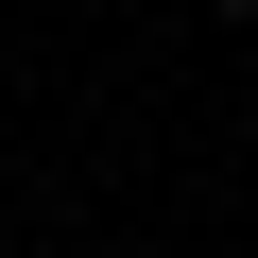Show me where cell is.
Here are the masks:
<instances>
[{"label": "cell", "instance_id": "cell-1", "mask_svg": "<svg viewBox=\"0 0 258 258\" xmlns=\"http://www.w3.org/2000/svg\"><path fill=\"white\" fill-rule=\"evenodd\" d=\"M207 18H258V0H207Z\"/></svg>", "mask_w": 258, "mask_h": 258}]
</instances>
